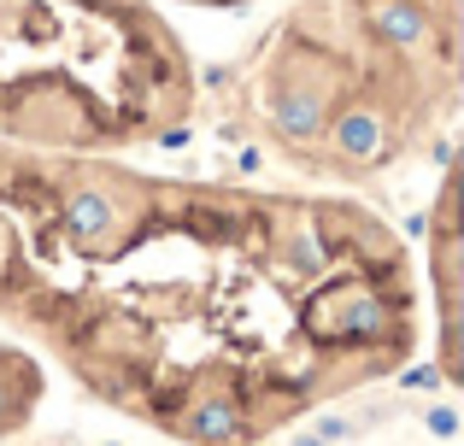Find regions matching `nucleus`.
<instances>
[{"label": "nucleus", "instance_id": "obj_4", "mask_svg": "<svg viewBox=\"0 0 464 446\" xmlns=\"http://www.w3.org/2000/svg\"><path fill=\"white\" fill-rule=\"evenodd\" d=\"M400 382H406V388H423V394H430V388H441V370H435V365H411Z\"/></svg>", "mask_w": 464, "mask_h": 446}, {"label": "nucleus", "instance_id": "obj_6", "mask_svg": "<svg viewBox=\"0 0 464 446\" xmlns=\"http://www.w3.org/2000/svg\"><path fill=\"white\" fill-rule=\"evenodd\" d=\"M295 446H324V441H317V435H300V441H295Z\"/></svg>", "mask_w": 464, "mask_h": 446}, {"label": "nucleus", "instance_id": "obj_7", "mask_svg": "<svg viewBox=\"0 0 464 446\" xmlns=\"http://www.w3.org/2000/svg\"><path fill=\"white\" fill-rule=\"evenodd\" d=\"M212 6H224V0H212Z\"/></svg>", "mask_w": 464, "mask_h": 446}, {"label": "nucleus", "instance_id": "obj_5", "mask_svg": "<svg viewBox=\"0 0 464 446\" xmlns=\"http://www.w3.org/2000/svg\"><path fill=\"white\" fill-rule=\"evenodd\" d=\"M347 435H353V429L341 423V417H324V423H317V441H324V446H335V441H347Z\"/></svg>", "mask_w": 464, "mask_h": 446}, {"label": "nucleus", "instance_id": "obj_2", "mask_svg": "<svg viewBox=\"0 0 464 446\" xmlns=\"http://www.w3.org/2000/svg\"><path fill=\"white\" fill-rule=\"evenodd\" d=\"M182 441L188 446H236L247 435V405L229 400V394H206L200 405H188V412L177 417Z\"/></svg>", "mask_w": 464, "mask_h": 446}, {"label": "nucleus", "instance_id": "obj_1", "mask_svg": "<svg viewBox=\"0 0 464 446\" xmlns=\"http://www.w3.org/2000/svg\"><path fill=\"white\" fill-rule=\"evenodd\" d=\"M329 147H335L347 165H376L388 153V118L376 112V106L353 100L347 112L329 118Z\"/></svg>", "mask_w": 464, "mask_h": 446}, {"label": "nucleus", "instance_id": "obj_3", "mask_svg": "<svg viewBox=\"0 0 464 446\" xmlns=\"http://www.w3.org/2000/svg\"><path fill=\"white\" fill-rule=\"evenodd\" d=\"M423 423H430V435H435V441H453V435H459V417L447 412V405H435V412L423 417Z\"/></svg>", "mask_w": 464, "mask_h": 446}]
</instances>
